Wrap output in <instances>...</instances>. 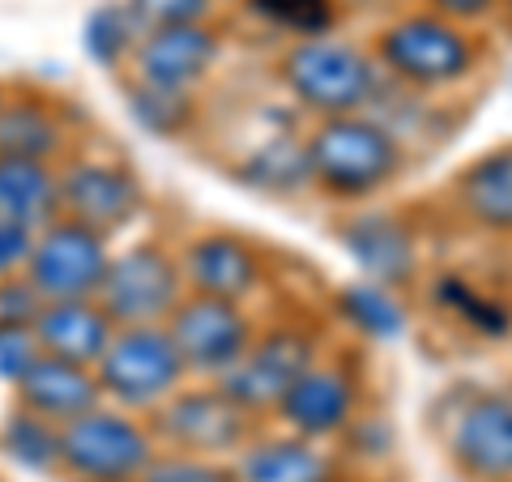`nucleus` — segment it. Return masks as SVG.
I'll list each match as a JSON object with an SVG mask.
<instances>
[{
  "mask_svg": "<svg viewBox=\"0 0 512 482\" xmlns=\"http://www.w3.org/2000/svg\"><path fill=\"white\" fill-rule=\"evenodd\" d=\"M308 167L333 197H367L402 167V150L380 124L359 116H329L308 141Z\"/></svg>",
  "mask_w": 512,
  "mask_h": 482,
  "instance_id": "f257e3e1",
  "label": "nucleus"
},
{
  "mask_svg": "<svg viewBox=\"0 0 512 482\" xmlns=\"http://www.w3.org/2000/svg\"><path fill=\"white\" fill-rule=\"evenodd\" d=\"M150 461V431L128 414L90 410L60 427V470L82 482H137Z\"/></svg>",
  "mask_w": 512,
  "mask_h": 482,
  "instance_id": "f03ea898",
  "label": "nucleus"
},
{
  "mask_svg": "<svg viewBox=\"0 0 512 482\" xmlns=\"http://www.w3.org/2000/svg\"><path fill=\"white\" fill-rule=\"evenodd\" d=\"M180 286H184V269L163 248L133 244L120 256H111L107 278L99 286V295H94V303L120 329L158 325L163 316L180 308Z\"/></svg>",
  "mask_w": 512,
  "mask_h": 482,
  "instance_id": "7ed1b4c3",
  "label": "nucleus"
},
{
  "mask_svg": "<svg viewBox=\"0 0 512 482\" xmlns=\"http://www.w3.org/2000/svg\"><path fill=\"white\" fill-rule=\"evenodd\" d=\"M99 384L120 406H158L184 380V359L171 333L158 325H133L111 337L107 355L99 359Z\"/></svg>",
  "mask_w": 512,
  "mask_h": 482,
  "instance_id": "20e7f679",
  "label": "nucleus"
},
{
  "mask_svg": "<svg viewBox=\"0 0 512 482\" xmlns=\"http://www.w3.org/2000/svg\"><path fill=\"white\" fill-rule=\"evenodd\" d=\"M282 82L325 116H350L372 99V64L338 39H303L282 56Z\"/></svg>",
  "mask_w": 512,
  "mask_h": 482,
  "instance_id": "39448f33",
  "label": "nucleus"
},
{
  "mask_svg": "<svg viewBox=\"0 0 512 482\" xmlns=\"http://www.w3.org/2000/svg\"><path fill=\"white\" fill-rule=\"evenodd\" d=\"M107 235L82 227L73 218L47 222L43 235L35 239V252L26 261V282L43 295V303H64V299H90L99 295L107 278Z\"/></svg>",
  "mask_w": 512,
  "mask_h": 482,
  "instance_id": "423d86ee",
  "label": "nucleus"
},
{
  "mask_svg": "<svg viewBox=\"0 0 512 482\" xmlns=\"http://www.w3.org/2000/svg\"><path fill=\"white\" fill-rule=\"evenodd\" d=\"M380 60L397 82L410 86H448L457 77H466L470 69V43L466 35L444 22L431 18V13H419V18H402L393 22L380 35Z\"/></svg>",
  "mask_w": 512,
  "mask_h": 482,
  "instance_id": "0eeeda50",
  "label": "nucleus"
},
{
  "mask_svg": "<svg viewBox=\"0 0 512 482\" xmlns=\"http://www.w3.org/2000/svg\"><path fill=\"white\" fill-rule=\"evenodd\" d=\"M167 333L192 372H227L252 346V325L231 299L192 295L167 316Z\"/></svg>",
  "mask_w": 512,
  "mask_h": 482,
  "instance_id": "6e6552de",
  "label": "nucleus"
},
{
  "mask_svg": "<svg viewBox=\"0 0 512 482\" xmlns=\"http://www.w3.org/2000/svg\"><path fill=\"white\" fill-rule=\"evenodd\" d=\"M312 367V342L299 329H274L265 337H256L248 346V355L235 367H227L218 380V389L231 401H239L248 414L269 410L291 393V384Z\"/></svg>",
  "mask_w": 512,
  "mask_h": 482,
  "instance_id": "1a4fd4ad",
  "label": "nucleus"
},
{
  "mask_svg": "<svg viewBox=\"0 0 512 482\" xmlns=\"http://www.w3.org/2000/svg\"><path fill=\"white\" fill-rule=\"evenodd\" d=\"M154 431L188 457H214L244 444L248 410L222 389H192V393H175L154 414Z\"/></svg>",
  "mask_w": 512,
  "mask_h": 482,
  "instance_id": "9d476101",
  "label": "nucleus"
},
{
  "mask_svg": "<svg viewBox=\"0 0 512 482\" xmlns=\"http://www.w3.org/2000/svg\"><path fill=\"white\" fill-rule=\"evenodd\" d=\"M60 205L73 222L111 235L141 210V184L116 163H73L60 175Z\"/></svg>",
  "mask_w": 512,
  "mask_h": 482,
  "instance_id": "9b49d317",
  "label": "nucleus"
},
{
  "mask_svg": "<svg viewBox=\"0 0 512 482\" xmlns=\"http://www.w3.org/2000/svg\"><path fill=\"white\" fill-rule=\"evenodd\" d=\"M214 60H218V35L205 22L150 30L133 47L137 82L154 90H188L192 82H201L210 73Z\"/></svg>",
  "mask_w": 512,
  "mask_h": 482,
  "instance_id": "f8f14e48",
  "label": "nucleus"
},
{
  "mask_svg": "<svg viewBox=\"0 0 512 482\" xmlns=\"http://www.w3.org/2000/svg\"><path fill=\"white\" fill-rule=\"evenodd\" d=\"M103 384L99 376L82 363L56 359V355H39L30 363V372L18 380V401L22 410L39 414L47 423H73L82 414L99 410Z\"/></svg>",
  "mask_w": 512,
  "mask_h": 482,
  "instance_id": "ddd939ff",
  "label": "nucleus"
},
{
  "mask_svg": "<svg viewBox=\"0 0 512 482\" xmlns=\"http://www.w3.org/2000/svg\"><path fill=\"white\" fill-rule=\"evenodd\" d=\"M184 278L197 295L239 303L261 286V261L235 235H201L184 252Z\"/></svg>",
  "mask_w": 512,
  "mask_h": 482,
  "instance_id": "4468645a",
  "label": "nucleus"
},
{
  "mask_svg": "<svg viewBox=\"0 0 512 482\" xmlns=\"http://www.w3.org/2000/svg\"><path fill=\"white\" fill-rule=\"evenodd\" d=\"M35 337L43 355L82 363V367H99V359L111 346V320L99 303L90 299H64V303H43V312L35 316Z\"/></svg>",
  "mask_w": 512,
  "mask_h": 482,
  "instance_id": "2eb2a0df",
  "label": "nucleus"
},
{
  "mask_svg": "<svg viewBox=\"0 0 512 482\" xmlns=\"http://www.w3.org/2000/svg\"><path fill=\"white\" fill-rule=\"evenodd\" d=\"M453 453L478 478H512V401L483 397L461 414Z\"/></svg>",
  "mask_w": 512,
  "mask_h": 482,
  "instance_id": "dca6fc26",
  "label": "nucleus"
},
{
  "mask_svg": "<svg viewBox=\"0 0 512 482\" xmlns=\"http://www.w3.org/2000/svg\"><path fill=\"white\" fill-rule=\"evenodd\" d=\"M278 410L299 436H333V431H342L350 423L355 384L338 367H308L291 384V393L278 401Z\"/></svg>",
  "mask_w": 512,
  "mask_h": 482,
  "instance_id": "f3484780",
  "label": "nucleus"
},
{
  "mask_svg": "<svg viewBox=\"0 0 512 482\" xmlns=\"http://www.w3.org/2000/svg\"><path fill=\"white\" fill-rule=\"evenodd\" d=\"M60 205V180L47 163L0 154V218L22 227H47L52 210Z\"/></svg>",
  "mask_w": 512,
  "mask_h": 482,
  "instance_id": "a211bd4d",
  "label": "nucleus"
},
{
  "mask_svg": "<svg viewBox=\"0 0 512 482\" xmlns=\"http://www.w3.org/2000/svg\"><path fill=\"white\" fill-rule=\"evenodd\" d=\"M461 210L491 231H512V146L491 150L461 175Z\"/></svg>",
  "mask_w": 512,
  "mask_h": 482,
  "instance_id": "6ab92c4d",
  "label": "nucleus"
},
{
  "mask_svg": "<svg viewBox=\"0 0 512 482\" xmlns=\"http://www.w3.org/2000/svg\"><path fill=\"white\" fill-rule=\"evenodd\" d=\"M346 248L359 261L367 278L380 282H406L414 269L410 235L393 218H359L346 227Z\"/></svg>",
  "mask_w": 512,
  "mask_h": 482,
  "instance_id": "aec40b11",
  "label": "nucleus"
},
{
  "mask_svg": "<svg viewBox=\"0 0 512 482\" xmlns=\"http://www.w3.org/2000/svg\"><path fill=\"white\" fill-rule=\"evenodd\" d=\"M239 482H329V461L308 440H265L239 457Z\"/></svg>",
  "mask_w": 512,
  "mask_h": 482,
  "instance_id": "412c9836",
  "label": "nucleus"
},
{
  "mask_svg": "<svg viewBox=\"0 0 512 482\" xmlns=\"http://www.w3.org/2000/svg\"><path fill=\"white\" fill-rule=\"evenodd\" d=\"M60 150V124L56 111L35 99H13L0 107V154L47 163Z\"/></svg>",
  "mask_w": 512,
  "mask_h": 482,
  "instance_id": "4be33fe9",
  "label": "nucleus"
},
{
  "mask_svg": "<svg viewBox=\"0 0 512 482\" xmlns=\"http://www.w3.org/2000/svg\"><path fill=\"white\" fill-rule=\"evenodd\" d=\"M0 448L26 470H56L60 465V431L30 410H13L0 423Z\"/></svg>",
  "mask_w": 512,
  "mask_h": 482,
  "instance_id": "5701e85b",
  "label": "nucleus"
},
{
  "mask_svg": "<svg viewBox=\"0 0 512 482\" xmlns=\"http://www.w3.org/2000/svg\"><path fill=\"white\" fill-rule=\"evenodd\" d=\"M128 107H133L137 124L154 137H180L192 124V99L188 90H154V86H133L128 90Z\"/></svg>",
  "mask_w": 512,
  "mask_h": 482,
  "instance_id": "b1692460",
  "label": "nucleus"
},
{
  "mask_svg": "<svg viewBox=\"0 0 512 482\" xmlns=\"http://www.w3.org/2000/svg\"><path fill=\"white\" fill-rule=\"evenodd\" d=\"M248 9L303 39H325L333 30V18H338L333 0H248Z\"/></svg>",
  "mask_w": 512,
  "mask_h": 482,
  "instance_id": "393cba45",
  "label": "nucleus"
},
{
  "mask_svg": "<svg viewBox=\"0 0 512 482\" xmlns=\"http://www.w3.org/2000/svg\"><path fill=\"white\" fill-rule=\"evenodd\" d=\"M128 39H133V26H128V13L120 5H99L82 26L86 56L94 64H103V69H111V64L124 60Z\"/></svg>",
  "mask_w": 512,
  "mask_h": 482,
  "instance_id": "a878e982",
  "label": "nucleus"
},
{
  "mask_svg": "<svg viewBox=\"0 0 512 482\" xmlns=\"http://www.w3.org/2000/svg\"><path fill=\"white\" fill-rule=\"evenodd\" d=\"M342 312L350 325H359L367 337L402 333V308H397L380 286H350V291H342Z\"/></svg>",
  "mask_w": 512,
  "mask_h": 482,
  "instance_id": "bb28decb",
  "label": "nucleus"
},
{
  "mask_svg": "<svg viewBox=\"0 0 512 482\" xmlns=\"http://www.w3.org/2000/svg\"><path fill=\"white\" fill-rule=\"evenodd\" d=\"M440 299L457 316H466L474 329H483V333H508V312L500 308V303H491V299H478L461 278H444L440 282Z\"/></svg>",
  "mask_w": 512,
  "mask_h": 482,
  "instance_id": "cd10ccee",
  "label": "nucleus"
},
{
  "mask_svg": "<svg viewBox=\"0 0 512 482\" xmlns=\"http://www.w3.org/2000/svg\"><path fill=\"white\" fill-rule=\"evenodd\" d=\"M214 0H128V13L150 26V30H163V26H197L205 22Z\"/></svg>",
  "mask_w": 512,
  "mask_h": 482,
  "instance_id": "c85d7f7f",
  "label": "nucleus"
},
{
  "mask_svg": "<svg viewBox=\"0 0 512 482\" xmlns=\"http://www.w3.org/2000/svg\"><path fill=\"white\" fill-rule=\"evenodd\" d=\"M39 355H43V350H39L35 329L18 325V320H0V376L18 384Z\"/></svg>",
  "mask_w": 512,
  "mask_h": 482,
  "instance_id": "c756f323",
  "label": "nucleus"
},
{
  "mask_svg": "<svg viewBox=\"0 0 512 482\" xmlns=\"http://www.w3.org/2000/svg\"><path fill=\"white\" fill-rule=\"evenodd\" d=\"M137 482H231V474L205 457L171 453V457H154Z\"/></svg>",
  "mask_w": 512,
  "mask_h": 482,
  "instance_id": "7c9ffc66",
  "label": "nucleus"
},
{
  "mask_svg": "<svg viewBox=\"0 0 512 482\" xmlns=\"http://www.w3.org/2000/svg\"><path fill=\"white\" fill-rule=\"evenodd\" d=\"M39 312H43V295L26 278H5V282H0V320L35 325Z\"/></svg>",
  "mask_w": 512,
  "mask_h": 482,
  "instance_id": "2f4dec72",
  "label": "nucleus"
},
{
  "mask_svg": "<svg viewBox=\"0 0 512 482\" xmlns=\"http://www.w3.org/2000/svg\"><path fill=\"white\" fill-rule=\"evenodd\" d=\"M30 252H35L30 227L0 218V278H5V273H13L18 265H26V261H30Z\"/></svg>",
  "mask_w": 512,
  "mask_h": 482,
  "instance_id": "473e14b6",
  "label": "nucleus"
},
{
  "mask_svg": "<svg viewBox=\"0 0 512 482\" xmlns=\"http://www.w3.org/2000/svg\"><path fill=\"white\" fill-rule=\"evenodd\" d=\"M444 18H478V13H487L495 0H431Z\"/></svg>",
  "mask_w": 512,
  "mask_h": 482,
  "instance_id": "72a5a7b5",
  "label": "nucleus"
},
{
  "mask_svg": "<svg viewBox=\"0 0 512 482\" xmlns=\"http://www.w3.org/2000/svg\"><path fill=\"white\" fill-rule=\"evenodd\" d=\"M0 107H5V99H0Z\"/></svg>",
  "mask_w": 512,
  "mask_h": 482,
  "instance_id": "f704fd0d",
  "label": "nucleus"
}]
</instances>
